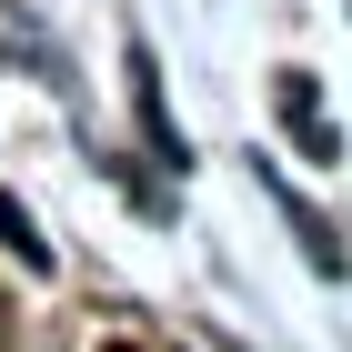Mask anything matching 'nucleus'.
<instances>
[{"mask_svg":"<svg viewBox=\"0 0 352 352\" xmlns=\"http://www.w3.org/2000/svg\"><path fill=\"white\" fill-rule=\"evenodd\" d=\"M0 242L21 252V262H51V252H41V232H30V212H21V201H0Z\"/></svg>","mask_w":352,"mask_h":352,"instance_id":"1","label":"nucleus"},{"mask_svg":"<svg viewBox=\"0 0 352 352\" xmlns=\"http://www.w3.org/2000/svg\"><path fill=\"white\" fill-rule=\"evenodd\" d=\"M101 352H141V342H101Z\"/></svg>","mask_w":352,"mask_h":352,"instance_id":"2","label":"nucleus"}]
</instances>
